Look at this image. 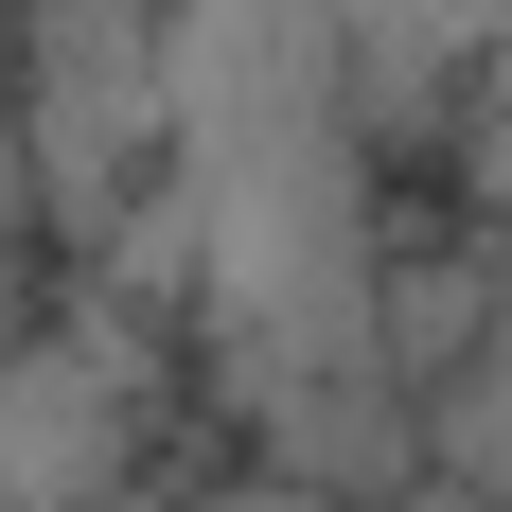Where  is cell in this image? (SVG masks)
<instances>
[{
  "label": "cell",
  "mask_w": 512,
  "mask_h": 512,
  "mask_svg": "<svg viewBox=\"0 0 512 512\" xmlns=\"http://www.w3.org/2000/svg\"><path fill=\"white\" fill-rule=\"evenodd\" d=\"M18 124H36V230L106 248L177 142V0H18Z\"/></svg>",
  "instance_id": "1"
},
{
  "label": "cell",
  "mask_w": 512,
  "mask_h": 512,
  "mask_svg": "<svg viewBox=\"0 0 512 512\" xmlns=\"http://www.w3.org/2000/svg\"><path fill=\"white\" fill-rule=\"evenodd\" d=\"M0 230L36 248V124H18V89H0Z\"/></svg>",
  "instance_id": "6"
},
{
  "label": "cell",
  "mask_w": 512,
  "mask_h": 512,
  "mask_svg": "<svg viewBox=\"0 0 512 512\" xmlns=\"http://www.w3.org/2000/svg\"><path fill=\"white\" fill-rule=\"evenodd\" d=\"M195 512H477V495H442V477H407V495H301V477H212Z\"/></svg>",
  "instance_id": "5"
},
{
  "label": "cell",
  "mask_w": 512,
  "mask_h": 512,
  "mask_svg": "<svg viewBox=\"0 0 512 512\" xmlns=\"http://www.w3.org/2000/svg\"><path fill=\"white\" fill-rule=\"evenodd\" d=\"M424 195L512 212V0H477V89H460V142H442V177H424Z\"/></svg>",
  "instance_id": "4"
},
{
  "label": "cell",
  "mask_w": 512,
  "mask_h": 512,
  "mask_svg": "<svg viewBox=\"0 0 512 512\" xmlns=\"http://www.w3.org/2000/svg\"><path fill=\"white\" fill-rule=\"evenodd\" d=\"M89 512H195V477H106Z\"/></svg>",
  "instance_id": "8"
},
{
  "label": "cell",
  "mask_w": 512,
  "mask_h": 512,
  "mask_svg": "<svg viewBox=\"0 0 512 512\" xmlns=\"http://www.w3.org/2000/svg\"><path fill=\"white\" fill-rule=\"evenodd\" d=\"M177 336H159L142 301H106V283H71V301L0 354V512H89L106 477H159V407H177Z\"/></svg>",
  "instance_id": "2"
},
{
  "label": "cell",
  "mask_w": 512,
  "mask_h": 512,
  "mask_svg": "<svg viewBox=\"0 0 512 512\" xmlns=\"http://www.w3.org/2000/svg\"><path fill=\"white\" fill-rule=\"evenodd\" d=\"M36 318H53V301H36V248H18V230H0V354H18V336H36Z\"/></svg>",
  "instance_id": "7"
},
{
  "label": "cell",
  "mask_w": 512,
  "mask_h": 512,
  "mask_svg": "<svg viewBox=\"0 0 512 512\" xmlns=\"http://www.w3.org/2000/svg\"><path fill=\"white\" fill-rule=\"evenodd\" d=\"M477 230H495V301H477V354L442 371L407 424H424V477H442V495L512 512V212H477Z\"/></svg>",
  "instance_id": "3"
}]
</instances>
